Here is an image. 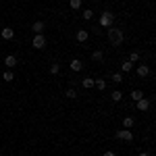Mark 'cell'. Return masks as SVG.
<instances>
[{"instance_id":"5","label":"cell","mask_w":156,"mask_h":156,"mask_svg":"<svg viewBox=\"0 0 156 156\" xmlns=\"http://www.w3.org/2000/svg\"><path fill=\"white\" fill-rule=\"evenodd\" d=\"M135 104H137V110H142V112H146V110L150 108V100H148V98H142V100H137Z\"/></svg>"},{"instance_id":"1","label":"cell","mask_w":156,"mask_h":156,"mask_svg":"<svg viewBox=\"0 0 156 156\" xmlns=\"http://www.w3.org/2000/svg\"><path fill=\"white\" fill-rule=\"evenodd\" d=\"M123 40H125V36H123L121 29H117V27H108V42H110L112 46H121Z\"/></svg>"},{"instance_id":"8","label":"cell","mask_w":156,"mask_h":156,"mask_svg":"<svg viewBox=\"0 0 156 156\" xmlns=\"http://www.w3.org/2000/svg\"><path fill=\"white\" fill-rule=\"evenodd\" d=\"M69 67H71V71H81V69H83V62H81L79 58H73Z\"/></svg>"},{"instance_id":"7","label":"cell","mask_w":156,"mask_h":156,"mask_svg":"<svg viewBox=\"0 0 156 156\" xmlns=\"http://www.w3.org/2000/svg\"><path fill=\"white\" fill-rule=\"evenodd\" d=\"M4 65H6L9 69H12V67L17 65V56H15V54H9V56H4Z\"/></svg>"},{"instance_id":"17","label":"cell","mask_w":156,"mask_h":156,"mask_svg":"<svg viewBox=\"0 0 156 156\" xmlns=\"http://www.w3.org/2000/svg\"><path fill=\"white\" fill-rule=\"evenodd\" d=\"M81 85H83L85 90H90V87H94V79L92 77H85L83 81H81Z\"/></svg>"},{"instance_id":"13","label":"cell","mask_w":156,"mask_h":156,"mask_svg":"<svg viewBox=\"0 0 156 156\" xmlns=\"http://www.w3.org/2000/svg\"><path fill=\"white\" fill-rule=\"evenodd\" d=\"M142 98H144V92H142V90H133L131 92V100L133 102H137V100H142Z\"/></svg>"},{"instance_id":"2","label":"cell","mask_w":156,"mask_h":156,"mask_svg":"<svg viewBox=\"0 0 156 156\" xmlns=\"http://www.w3.org/2000/svg\"><path fill=\"white\" fill-rule=\"evenodd\" d=\"M112 19H115V17H112V12H102V15H100V25H102V27H110V25H112Z\"/></svg>"},{"instance_id":"6","label":"cell","mask_w":156,"mask_h":156,"mask_svg":"<svg viewBox=\"0 0 156 156\" xmlns=\"http://www.w3.org/2000/svg\"><path fill=\"white\" fill-rule=\"evenodd\" d=\"M0 36H2V40H12V37H15V29H11V27H4V29L0 31Z\"/></svg>"},{"instance_id":"23","label":"cell","mask_w":156,"mask_h":156,"mask_svg":"<svg viewBox=\"0 0 156 156\" xmlns=\"http://www.w3.org/2000/svg\"><path fill=\"white\" fill-rule=\"evenodd\" d=\"M94 83H96V87H98V90H100V92H102V90L106 87V81H104V79H96Z\"/></svg>"},{"instance_id":"27","label":"cell","mask_w":156,"mask_h":156,"mask_svg":"<svg viewBox=\"0 0 156 156\" xmlns=\"http://www.w3.org/2000/svg\"><path fill=\"white\" fill-rule=\"evenodd\" d=\"M140 156H150V154H148V152H142V154H140Z\"/></svg>"},{"instance_id":"22","label":"cell","mask_w":156,"mask_h":156,"mask_svg":"<svg viewBox=\"0 0 156 156\" xmlns=\"http://www.w3.org/2000/svg\"><path fill=\"white\" fill-rule=\"evenodd\" d=\"M2 79H4V81H9V83H11L12 79H15V75H12V71H6V73H4V75H2Z\"/></svg>"},{"instance_id":"19","label":"cell","mask_w":156,"mask_h":156,"mask_svg":"<svg viewBox=\"0 0 156 156\" xmlns=\"http://www.w3.org/2000/svg\"><path fill=\"white\" fill-rule=\"evenodd\" d=\"M65 96L69 98V100H75V98H77V92H75V87H69V90H67V94H65Z\"/></svg>"},{"instance_id":"14","label":"cell","mask_w":156,"mask_h":156,"mask_svg":"<svg viewBox=\"0 0 156 156\" xmlns=\"http://www.w3.org/2000/svg\"><path fill=\"white\" fill-rule=\"evenodd\" d=\"M87 36H90V34H87L85 29H77V42H85Z\"/></svg>"},{"instance_id":"28","label":"cell","mask_w":156,"mask_h":156,"mask_svg":"<svg viewBox=\"0 0 156 156\" xmlns=\"http://www.w3.org/2000/svg\"><path fill=\"white\" fill-rule=\"evenodd\" d=\"M98 2H102V0H98Z\"/></svg>"},{"instance_id":"26","label":"cell","mask_w":156,"mask_h":156,"mask_svg":"<svg viewBox=\"0 0 156 156\" xmlns=\"http://www.w3.org/2000/svg\"><path fill=\"white\" fill-rule=\"evenodd\" d=\"M104 156H117V154H115V152H110V150H108V152H104Z\"/></svg>"},{"instance_id":"25","label":"cell","mask_w":156,"mask_h":156,"mask_svg":"<svg viewBox=\"0 0 156 156\" xmlns=\"http://www.w3.org/2000/svg\"><path fill=\"white\" fill-rule=\"evenodd\" d=\"M92 17H94V11H90V9H85V11H83V19H85V21H90Z\"/></svg>"},{"instance_id":"21","label":"cell","mask_w":156,"mask_h":156,"mask_svg":"<svg viewBox=\"0 0 156 156\" xmlns=\"http://www.w3.org/2000/svg\"><path fill=\"white\" fill-rule=\"evenodd\" d=\"M110 79H112L115 83H121V81H123V75H121V73H112V75H110Z\"/></svg>"},{"instance_id":"11","label":"cell","mask_w":156,"mask_h":156,"mask_svg":"<svg viewBox=\"0 0 156 156\" xmlns=\"http://www.w3.org/2000/svg\"><path fill=\"white\" fill-rule=\"evenodd\" d=\"M133 125H135V119H133V117H125V119H123V127H125V129H131Z\"/></svg>"},{"instance_id":"15","label":"cell","mask_w":156,"mask_h":156,"mask_svg":"<svg viewBox=\"0 0 156 156\" xmlns=\"http://www.w3.org/2000/svg\"><path fill=\"white\" fill-rule=\"evenodd\" d=\"M110 98H112V102H121L123 100V92L115 90V92H110Z\"/></svg>"},{"instance_id":"4","label":"cell","mask_w":156,"mask_h":156,"mask_svg":"<svg viewBox=\"0 0 156 156\" xmlns=\"http://www.w3.org/2000/svg\"><path fill=\"white\" fill-rule=\"evenodd\" d=\"M117 140H125V142H133V133L129 129H119L117 131Z\"/></svg>"},{"instance_id":"16","label":"cell","mask_w":156,"mask_h":156,"mask_svg":"<svg viewBox=\"0 0 156 156\" xmlns=\"http://www.w3.org/2000/svg\"><path fill=\"white\" fill-rule=\"evenodd\" d=\"M92 58L96 60V62H100V60L104 58V54H102V50H94V52H92Z\"/></svg>"},{"instance_id":"18","label":"cell","mask_w":156,"mask_h":156,"mask_svg":"<svg viewBox=\"0 0 156 156\" xmlns=\"http://www.w3.org/2000/svg\"><path fill=\"white\" fill-rule=\"evenodd\" d=\"M50 73H52V75H58L60 73V65L58 62H52V65H50Z\"/></svg>"},{"instance_id":"12","label":"cell","mask_w":156,"mask_h":156,"mask_svg":"<svg viewBox=\"0 0 156 156\" xmlns=\"http://www.w3.org/2000/svg\"><path fill=\"white\" fill-rule=\"evenodd\" d=\"M133 69V62H129V60H123V62H121V71L123 73H129Z\"/></svg>"},{"instance_id":"9","label":"cell","mask_w":156,"mask_h":156,"mask_svg":"<svg viewBox=\"0 0 156 156\" xmlns=\"http://www.w3.org/2000/svg\"><path fill=\"white\" fill-rule=\"evenodd\" d=\"M137 75H140V77H148V75H150V67H148V65H140V67H137Z\"/></svg>"},{"instance_id":"10","label":"cell","mask_w":156,"mask_h":156,"mask_svg":"<svg viewBox=\"0 0 156 156\" xmlns=\"http://www.w3.org/2000/svg\"><path fill=\"white\" fill-rule=\"evenodd\" d=\"M31 29H34L36 34H44V21H36V23L31 25Z\"/></svg>"},{"instance_id":"24","label":"cell","mask_w":156,"mask_h":156,"mask_svg":"<svg viewBox=\"0 0 156 156\" xmlns=\"http://www.w3.org/2000/svg\"><path fill=\"white\" fill-rule=\"evenodd\" d=\"M127 60H129V62H137V60H140V52H131Z\"/></svg>"},{"instance_id":"20","label":"cell","mask_w":156,"mask_h":156,"mask_svg":"<svg viewBox=\"0 0 156 156\" xmlns=\"http://www.w3.org/2000/svg\"><path fill=\"white\" fill-rule=\"evenodd\" d=\"M69 4H71V9H73V11H79V9H81V0H71Z\"/></svg>"},{"instance_id":"3","label":"cell","mask_w":156,"mask_h":156,"mask_svg":"<svg viewBox=\"0 0 156 156\" xmlns=\"http://www.w3.org/2000/svg\"><path fill=\"white\" fill-rule=\"evenodd\" d=\"M34 48L36 50H42L44 46H46V37H44V34H36V37H34Z\"/></svg>"}]
</instances>
